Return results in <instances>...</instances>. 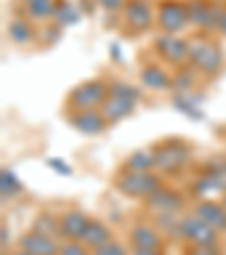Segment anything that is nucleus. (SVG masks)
I'll use <instances>...</instances> for the list:
<instances>
[{
    "instance_id": "9b49d317",
    "label": "nucleus",
    "mask_w": 226,
    "mask_h": 255,
    "mask_svg": "<svg viewBox=\"0 0 226 255\" xmlns=\"http://www.w3.org/2000/svg\"><path fill=\"white\" fill-rule=\"evenodd\" d=\"M68 122H70V127H75L79 133H86V135L102 133V131L109 127V122L102 116L100 109H93V111H75L68 118Z\"/></svg>"
},
{
    "instance_id": "aec40b11",
    "label": "nucleus",
    "mask_w": 226,
    "mask_h": 255,
    "mask_svg": "<svg viewBox=\"0 0 226 255\" xmlns=\"http://www.w3.org/2000/svg\"><path fill=\"white\" fill-rule=\"evenodd\" d=\"M79 242H82L84 246H88V249L93 251V249H97V246H102V244H106V242H111V233H109V228H106L102 222H95V219H91Z\"/></svg>"
},
{
    "instance_id": "f3484780",
    "label": "nucleus",
    "mask_w": 226,
    "mask_h": 255,
    "mask_svg": "<svg viewBox=\"0 0 226 255\" xmlns=\"http://www.w3.org/2000/svg\"><path fill=\"white\" fill-rule=\"evenodd\" d=\"M88 219L82 210H68L61 215V240H82L88 226Z\"/></svg>"
},
{
    "instance_id": "393cba45",
    "label": "nucleus",
    "mask_w": 226,
    "mask_h": 255,
    "mask_svg": "<svg viewBox=\"0 0 226 255\" xmlns=\"http://www.w3.org/2000/svg\"><path fill=\"white\" fill-rule=\"evenodd\" d=\"M109 95H116V97H122V100H131L138 104L140 100V93L136 86H131V84H125V82H113L109 86Z\"/></svg>"
},
{
    "instance_id": "473e14b6",
    "label": "nucleus",
    "mask_w": 226,
    "mask_h": 255,
    "mask_svg": "<svg viewBox=\"0 0 226 255\" xmlns=\"http://www.w3.org/2000/svg\"><path fill=\"white\" fill-rule=\"evenodd\" d=\"M7 244H9V228H7V224H2L0 226V246H2V251H7Z\"/></svg>"
},
{
    "instance_id": "a878e982",
    "label": "nucleus",
    "mask_w": 226,
    "mask_h": 255,
    "mask_svg": "<svg viewBox=\"0 0 226 255\" xmlns=\"http://www.w3.org/2000/svg\"><path fill=\"white\" fill-rule=\"evenodd\" d=\"M57 255H91V249L84 246L79 240H63Z\"/></svg>"
},
{
    "instance_id": "b1692460",
    "label": "nucleus",
    "mask_w": 226,
    "mask_h": 255,
    "mask_svg": "<svg viewBox=\"0 0 226 255\" xmlns=\"http://www.w3.org/2000/svg\"><path fill=\"white\" fill-rule=\"evenodd\" d=\"M20 181L16 178V174L11 172V169H2V174H0V194H2V199H14L16 194L20 192Z\"/></svg>"
},
{
    "instance_id": "f257e3e1",
    "label": "nucleus",
    "mask_w": 226,
    "mask_h": 255,
    "mask_svg": "<svg viewBox=\"0 0 226 255\" xmlns=\"http://www.w3.org/2000/svg\"><path fill=\"white\" fill-rule=\"evenodd\" d=\"M106 97H109V86L102 79H88L70 91L68 106L72 111H93L104 104Z\"/></svg>"
},
{
    "instance_id": "6ab92c4d",
    "label": "nucleus",
    "mask_w": 226,
    "mask_h": 255,
    "mask_svg": "<svg viewBox=\"0 0 226 255\" xmlns=\"http://www.w3.org/2000/svg\"><path fill=\"white\" fill-rule=\"evenodd\" d=\"M140 82L152 91H168L172 88V77L165 70H161L159 66H147L140 72Z\"/></svg>"
},
{
    "instance_id": "20e7f679",
    "label": "nucleus",
    "mask_w": 226,
    "mask_h": 255,
    "mask_svg": "<svg viewBox=\"0 0 226 255\" xmlns=\"http://www.w3.org/2000/svg\"><path fill=\"white\" fill-rule=\"evenodd\" d=\"M190 63L204 75H217L224 66V54L215 41L197 39L190 43Z\"/></svg>"
},
{
    "instance_id": "2eb2a0df",
    "label": "nucleus",
    "mask_w": 226,
    "mask_h": 255,
    "mask_svg": "<svg viewBox=\"0 0 226 255\" xmlns=\"http://www.w3.org/2000/svg\"><path fill=\"white\" fill-rule=\"evenodd\" d=\"M131 246L134 249H154V251H161L163 249V237H161V231L149 224H136L131 228Z\"/></svg>"
},
{
    "instance_id": "7ed1b4c3",
    "label": "nucleus",
    "mask_w": 226,
    "mask_h": 255,
    "mask_svg": "<svg viewBox=\"0 0 226 255\" xmlns=\"http://www.w3.org/2000/svg\"><path fill=\"white\" fill-rule=\"evenodd\" d=\"M154 154V169L161 174H177L190 160V149L181 142H161L152 147Z\"/></svg>"
},
{
    "instance_id": "0eeeda50",
    "label": "nucleus",
    "mask_w": 226,
    "mask_h": 255,
    "mask_svg": "<svg viewBox=\"0 0 226 255\" xmlns=\"http://www.w3.org/2000/svg\"><path fill=\"white\" fill-rule=\"evenodd\" d=\"M154 48L161 57L172 66H181V63L190 61V43L183 41L177 34H161L159 39L154 41Z\"/></svg>"
},
{
    "instance_id": "1a4fd4ad",
    "label": "nucleus",
    "mask_w": 226,
    "mask_h": 255,
    "mask_svg": "<svg viewBox=\"0 0 226 255\" xmlns=\"http://www.w3.org/2000/svg\"><path fill=\"white\" fill-rule=\"evenodd\" d=\"M217 9L220 5L211 0H190L188 2V20L197 29H217Z\"/></svg>"
},
{
    "instance_id": "e433bc0d",
    "label": "nucleus",
    "mask_w": 226,
    "mask_h": 255,
    "mask_svg": "<svg viewBox=\"0 0 226 255\" xmlns=\"http://www.w3.org/2000/svg\"><path fill=\"white\" fill-rule=\"evenodd\" d=\"M222 203H224V208H226V192H224V197H222Z\"/></svg>"
},
{
    "instance_id": "cd10ccee",
    "label": "nucleus",
    "mask_w": 226,
    "mask_h": 255,
    "mask_svg": "<svg viewBox=\"0 0 226 255\" xmlns=\"http://www.w3.org/2000/svg\"><path fill=\"white\" fill-rule=\"evenodd\" d=\"M91 255H127V251H125V246L122 244H118V242L111 240V242H106V244L93 249Z\"/></svg>"
},
{
    "instance_id": "423d86ee",
    "label": "nucleus",
    "mask_w": 226,
    "mask_h": 255,
    "mask_svg": "<svg viewBox=\"0 0 226 255\" xmlns=\"http://www.w3.org/2000/svg\"><path fill=\"white\" fill-rule=\"evenodd\" d=\"M156 25L165 34H179L186 25H190V20H188V5H183L179 0H163V2H159V7H156Z\"/></svg>"
},
{
    "instance_id": "f8f14e48",
    "label": "nucleus",
    "mask_w": 226,
    "mask_h": 255,
    "mask_svg": "<svg viewBox=\"0 0 226 255\" xmlns=\"http://www.w3.org/2000/svg\"><path fill=\"white\" fill-rule=\"evenodd\" d=\"M59 246L61 244H59L54 237L41 235V233H36V231L25 233V235L18 240V249L27 251L29 255H57Z\"/></svg>"
},
{
    "instance_id": "5701e85b",
    "label": "nucleus",
    "mask_w": 226,
    "mask_h": 255,
    "mask_svg": "<svg viewBox=\"0 0 226 255\" xmlns=\"http://www.w3.org/2000/svg\"><path fill=\"white\" fill-rule=\"evenodd\" d=\"M125 169H134V172H152L154 169V154L152 149H140L127 156Z\"/></svg>"
},
{
    "instance_id": "f03ea898",
    "label": "nucleus",
    "mask_w": 226,
    "mask_h": 255,
    "mask_svg": "<svg viewBox=\"0 0 226 255\" xmlns=\"http://www.w3.org/2000/svg\"><path fill=\"white\" fill-rule=\"evenodd\" d=\"M116 188L122 194L134 199H147L156 188H161V178L152 172H134V169H122L116 176Z\"/></svg>"
},
{
    "instance_id": "6e6552de",
    "label": "nucleus",
    "mask_w": 226,
    "mask_h": 255,
    "mask_svg": "<svg viewBox=\"0 0 226 255\" xmlns=\"http://www.w3.org/2000/svg\"><path fill=\"white\" fill-rule=\"evenodd\" d=\"M122 20L131 32H145L156 20V14L152 11L147 0H127L125 9H122Z\"/></svg>"
},
{
    "instance_id": "f704fd0d",
    "label": "nucleus",
    "mask_w": 226,
    "mask_h": 255,
    "mask_svg": "<svg viewBox=\"0 0 226 255\" xmlns=\"http://www.w3.org/2000/svg\"><path fill=\"white\" fill-rule=\"evenodd\" d=\"M11 255H29V253H27V251H23V249H18L16 253H11Z\"/></svg>"
},
{
    "instance_id": "412c9836",
    "label": "nucleus",
    "mask_w": 226,
    "mask_h": 255,
    "mask_svg": "<svg viewBox=\"0 0 226 255\" xmlns=\"http://www.w3.org/2000/svg\"><path fill=\"white\" fill-rule=\"evenodd\" d=\"M32 231L57 240V237H61V217L52 215V212H41V215L34 219Z\"/></svg>"
},
{
    "instance_id": "9d476101",
    "label": "nucleus",
    "mask_w": 226,
    "mask_h": 255,
    "mask_svg": "<svg viewBox=\"0 0 226 255\" xmlns=\"http://www.w3.org/2000/svg\"><path fill=\"white\" fill-rule=\"evenodd\" d=\"M197 192H226V158H215L202 178H197Z\"/></svg>"
},
{
    "instance_id": "c9c22d12",
    "label": "nucleus",
    "mask_w": 226,
    "mask_h": 255,
    "mask_svg": "<svg viewBox=\"0 0 226 255\" xmlns=\"http://www.w3.org/2000/svg\"><path fill=\"white\" fill-rule=\"evenodd\" d=\"M211 2H215V5H224L226 0H211Z\"/></svg>"
},
{
    "instance_id": "ddd939ff",
    "label": "nucleus",
    "mask_w": 226,
    "mask_h": 255,
    "mask_svg": "<svg viewBox=\"0 0 226 255\" xmlns=\"http://www.w3.org/2000/svg\"><path fill=\"white\" fill-rule=\"evenodd\" d=\"M195 215H199L208 226H213L217 233H224L226 231V208L224 203H217V201H211V199H202L197 201L195 206Z\"/></svg>"
},
{
    "instance_id": "c756f323",
    "label": "nucleus",
    "mask_w": 226,
    "mask_h": 255,
    "mask_svg": "<svg viewBox=\"0 0 226 255\" xmlns=\"http://www.w3.org/2000/svg\"><path fill=\"white\" fill-rule=\"evenodd\" d=\"M95 5L100 9H104L106 14H116V11H122L127 5V0H95Z\"/></svg>"
},
{
    "instance_id": "4be33fe9",
    "label": "nucleus",
    "mask_w": 226,
    "mask_h": 255,
    "mask_svg": "<svg viewBox=\"0 0 226 255\" xmlns=\"http://www.w3.org/2000/svg\"><path fill=\"white\" fill-rule=\"evenodd\" d=\"M7 36H9L11 43H27L32 39V25H29L27 16H16L9 20L7 25Z\"/></svg>"
},
{
    "instance_id": "a211bd4d",
    "label": "nucleus",
    "mask_w": 226,
    "mask_h": 255,
    "mask_svg": "<svg viewBox=\"0 0 226 255\" xmlns=\"http://www.w3.org/2000/svg\"><path fill=\"white\" fill-rule=\"evenodd\" d=\"M20 5L32 23H45V20L54 18V9H57L54 0H20Z\"/></svg>"
},
{
    "instance_id": "7c9ffc66",
    "label": "nucleus",
    "mask_w": 226,
    "mask_h": 255,
    "mask_svg": "<svg viewBox=\"0 0 226 255\" xmlns=\"http://www.w3.org/2000/svg\"><path fill=\"white\" fill-rule=\"evenodd\" d=\"M190 255H220L215 246H193Z\"/></svg>"
},
{
    "instance_id": "c85d7f7f",
    "label": "nucleus",
    "mask_w": 226,
    "mask_h": 255,
    "mask_svg": "<svg viewBox=\"0 0 226 255\" xmlns=\"http://www.w3.org/2000/svg\"><path fill=\"white\" fill-rule=\"evenodd\" d=\"M172 88L177 93H188L193 88V77L188 72H179L177 77H172Z\"/></svg>"
},
{
    "instance_id": "dca6fc26",
    "label": "nucleus",
    "mask_w": 226,
    "mask_h": 255,
    "mask_svg": "<svg viewBox=\"0 0 226 255\" xmlns=\"http://www.w3.org/2000/svg\"><path fill=\"white\" fill-rule=\"evenodd\" d=\"M134 109H136V102L122 100V97H116V95H109L104 100V104L100 106L102 116L106 118L109 125H113V122H122L125 118H129L131 113H134Z\"/></svg>"
},
{
    "instance_id": "4468645a",
    "label": "nucleus",
    "mask_w": 226,
    "mask_h": 255,
    "mask_svg": "<svg viewBox=\"0 0 226 255\" xmlns=\"http://www.w3.org/2000/svg\"><path fill=\"white\" fill-rule=\"evenodd\" d=\"M145 201H147V206L154 212H179L183 208L181 194L174 192V190H170V188H163V185L156 188Z\"/></svg>"
},
{
    "instance_id": "39448f33",
    "label": "nucleus",
    "mask_w": 226,
    "mask_h": 255,
    "mask_svg": "<svg viewBox=\"0 0 226 255\" xmlns=\"http://www.w3.org/2000/svg\"><path fill=\"white\" fill-rule=\"evenodd\" d=\"M179 237L193 246H217V231L195 212L179 219Z\"/></svg>"
},
{
    "instance_id": "2f4dec72",
    "label": "nucleus",
    "mask_w": 226,
    "mask_h": 255,
    "mask_svg": "<svg viewBox=\"0 0 226 255\" xmlns=\"http://www.w3.org/2000/svg\"><path fill=\"white\" fill-rule=\"evenodd\" d=\"M217 29L222 34H226V7L224 5H220V9H217Z\"/></svg>"
},
{
    "instance_id": "bb28decb",
    "label": "nucleus",
    "mask_w": 226,
    "mask_h": 255,
    "mask_svg": "<svg viewBox=\"0 0 226 255\" xmlns=\"http://www.w3.org/2000/svg\"><path fill=\"white\" fill-rule=\"evenodd\" d=\"M79 16H77V11L72 9L68 2H63V5H57V9H54V20H57V25L61 27V25H70V23H75Z\"/></svg>"
},
{
    "instance_id": "72a5a7b5",
    "label": "nucleus",
    "mask_w": 226,
    "mask_h": 255,
    "mask_svg": "<svg viewBox=\"0 0 226 255\" xmlns=\"http://www.w3.org/2000/svg\"><path fill=\"white\" fill-rule=\"evenodd\" d=\"M134 255H163V253L154 249H134Z\"/></svg>"
}]
</instances>
